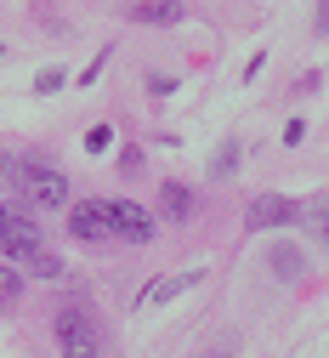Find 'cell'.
Here are the masks:
<instances>
[{"instance_id": "6da1fadb", "label": "cell", "mask_w": 329, "mask_h": 358, "mask_svg": "<svg viewBox=\"0 0 329 358\" xmlns=\"http://www.w3.org/2000/svg\"><path fill=\"white\" fill-rule=\"evenodd\" d=\"M23 199H29V210H63L68 205V176L63 171H52V165H23Z\"/></svg>"}, {"instance_id": "7a4b0ae2", "label": "cell", "mask_w": 329, "mask_h": 358, "mask_svg": "<svg viewBox=\"0 0 329 358\" xmlns=\"http://www.w3.org/2000/svg\"><path fill=\"white\" fill-rule=\"evenodd\" d=\"M57 347H63V358H103V341H97L91 313H80V307L57 313Z\"/></svg>"}, {"instance_id": "3957f363", "label": "cell", "mask_w": 329, "mask_h": 358, "mask_svg": "<svg viewBox=\"0 0 329 358\" xmlns=\"http://www.w3.org/2000/svg\"><path fill=\"white\" fill-rule=\"evenodd\" d=\"M0 250L6 256H29V250H40V228H34V210L29 205H0Z\"/></svg>"}, {"instance_id": "277c9868", "label": "cell", "mask_w": 329, "mask_h": 358, "mask_svg": "<svg viewBox=\"0 0 329 358\" xmlns=\"http://www.w3.org/2000/svg\"><path fill=\"white\" fill-rule=\"evenodd\" d=\"M68 234L85 239V245L114 239V199H80V205L68 210Z\"/></svg>"}, {"instance_id": "5b68a950", "label": "cell", "mask_w": 329, "mask_h": 358, "mask_svg": "<svg viewBox=\"0 0 329 358\" xmlns=\"http://www.w3.org/2000/svg\"><path fill=\"white\" fill-rule=\"evenodd\" d=\"M307 205L284 199V194H256L250 199V228H290V222H301Z\"/></svg>"}, {"instance_id": "8992f818", "label": "cell", "mask_w": 329, "mask_h": 358, "mask_svg": "<svg viewBox=\"0 0 329 358\" xmlns=\"http://www.w3.org/2000/svg\"><path fill=\"white\" fill-rule=\"evenodd\" d=\"M114 234L125 245H148L154 239V216L136 205V199H114Z\"/></svg>"}, {"instance_id": "52a82bcc", "label": "cell", "mask_w": 329, "mask_h": 358, "mask_svg": "<svg viewBox=\"0 0 329 358\" xmlns=\"http://www.w3.org/2000/svg\"><path fill=\"white\" fill-rule=\"evenodd\" d=\"M182 0H131L125 6V17L131 23H148V29H170V23H182Z\"/></svg>"}, {"instance_id": "ba28073f", "label": "cell", "mask_w": 329, "mask_h": 358, "mask_svg": "<svg viewBox=\"0 0 329 358\" xmlns=\"http://www.w3.org/2000/svg\"><path fill=\"white\" fill-rule=\"evenodd\" d=\"M205 273H199V267H182V273H170V279H154L148 290H142V307H165V301H176L182 290H193Z\"/></svg>"}, {"instance_id": "9c48e42d", "label": "cell", "mask_w": 329, "mask_h": 358, "mask_svg": "<svg viewBox=\"0 0 329 358\" xmlns=\"http://www.w3.org/2000/svg\"><path fill=\"white\" fill-rule=\"evenodd\" d=\"M267 267H272V273L284 279V285H295V279L307 273V256H301L295 245H272V250H267Z\"/></svg>"}, {"instance_id": "30bf717a", "label": "cell", "mask_w": 329, "mask_h": 358, "mask_svg": "<svg viewBox=\"0 0 329 358\" xmlns=\"http://www.w3.org/2000/svg\"><path fill=\"white\" fill-rule=\"evenodd\" d=\"M159 216L165 222H187L193 216V194H187L182 182H159Z\"/></svg>"}, {"instance_id": "8fae6325", "label": "cell", "mask_w": 329, "mask_h": 358, "mask_svg": "<svg viewBox=\"0 0 329 358\" xmlns=\"http://www.w3.org/2000/svg\"><path fill=\"white\" fill-rule=\"evenodd\" d=\"M23 273H34V279H63V262L40 245V250H29V256H23Z\"/></svg>"}, {"instance_id": "7c38bea8", "label": "cell", "mask_w": 329, "mask_h": 358, "mask_svg": "<svg viewBox=\"0 0 329 358\" xmlns=\"http://www.w3.org/2000/svg\"><path fill=\"white\" fill-rule=\"evenodd\" d=\"M233 165H239V137H221V148H216V159H210V182H227Z\"/></svg>"}, {"instance_id": "4fadbf2b", "label": "cell", "mask_w": 329, "mask_h": 358, "mask_svg": "<svg viewBox=\"0 0 329 358\" xmlns=\"http://www.w3.org/2000/svg\"><path fill=\"white\" fill-rule=\"evenodd\" d=\"M301 222H307V228H312V239L329 250V199H312L307 210H301Z\"/></svg>"}, {"instance_id": "5bb4252c", "label": "cell", "mask_w": 329, "mask_h": 358, "mask_svg": "<svg viewBox=\"0 0 329 358\" xmlns=\"http://www.w3.org/2000/svg\"><path fill=\"white\" fill-rule=\"evenodd\" d=\"M17 296H23V267H0V313H12Z\"/></svg>"}, {"instance_id": "9a60e30c", "label": "cell", "mask_w": 329, "mask_h": 358, "mask_svg": "<svg viewBox=\"0 0 329 358\" xmlns=\"http://www.w3.org/2000/svg\"><path fill=\"white\" fill-rule=\"evenodd\" d=\"M23 165H29V159H17V154H0V194L23 182Z\"/></svg>"}, {"instance_id": "2e32d148", "label": "cell", "mask_w": 329, "mask_h": 358, "mask_svg": "<svg viewBox=\"0 0 329 358\" xmlns=\"http://www.w3.org/2000/svg\"><path fill=\"white\" fill-rule=\"evenodd\" d=\"M57 85H63V69H40L34 74V97H52Z\"/></svg>"}, {"instance_id": "e0dca14e", "label": "cell", "mask_w": 329, "mask_h": 358, "mask_svg": "<svg viewBox=\"0 0 329 358\" xmlns=\"http://www.w3.org/2000/svg\"><path fill=\"white\" fill-rule=\"evenodd\" d=\"M108 143H114V125H91V131H85V148H91V154H103Z\"/></svg>"}, {"instance_id": "ac0fdd59", "label": "cell", "mask_w": 329, "mask_h": 358, "mask_svg": "<svg viewBox=\"0 0 329 358\" xmlns=\"http://www.w3.org/2000/svg\"><path fill=\"white\" fill-rule=\"evenodd\" d=\"M148 92H154V97H170V92H176V80H165V74H148Z\"/></svg>"}, {"instance_id": "d6986e66", "label": "cell", "mask_w": 329, "mask_h": 358, "mask_svg": "<svg viewBox=\"0 0 329 358\" xmlns=\"http://www.w3.org/2000/svg\"><path fill=\"white\" fill-rule=\"evenodd\" d=\"M301 137H307V125H301V120H290V125H284V143H290V148H301Z\"/></svg>"}, {"instance_id": "ffe728a7", "label": "cell", "mask_w": 329, "mask_h": 358, "mask_svg": "<svg viewBox=\"0 0 329 358\" xmlns=\"http://www.w3.org/2000/svg\"><path fill=\"white\" fill-rule=\"evenodd\" d=\"M318 29H329V0H318Z\"/></svg>"}]
</instances>
